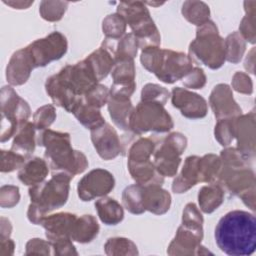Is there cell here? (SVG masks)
Segmentation results:
<instances>
[{
    "mask_svg": "<svg viewBox=\"0 0 256 256\" xmlns=\"http://www.w3.org/2000/svg\"><path fill=\"white\" fill-rule=\"evenodd\" d=\"M219 249L231 256H249L256 248V218L246 211L234 210L223 216L215 228Z\"/></svg>",
    "mask_w": 256,
    "mask_h": 256,
    "instance_id": "1",
    "label": "cell"
},
{
    "mask_svg": "<svg viewBox=\"0 0 256 256\" xmlns=\"http://www.w3.org/2000/svg\"><path fill=\"white\" fill-rule=\"evenodd\" d=\"M221 168L217 181L230 194L239 196L245 205L255 210V176L239 150L229 148L221 152Z\"/></svg>",
    "mask_w": 256,
    "mask_h": 256,
    "instance_id": "2",
    "label": "cell"
},
{
    "mask_svg": "<svg viewBox=\"0 0 256 256\" xmlns=\"http://www.w3.org/2000/svg\"><path fill=\"white\" fill-rule=\"evenodd\" d=\"M37 142L45 147L44 157L53 173H65L73 178L83 173L89 165L86 156L72 148L68 133L48 129L39 135Z\"/></svg>",
    "mask_w": 256,
    "mask_h": 256,
    "instance_id": "3",
    "label": "cell"
},
{
    "mask_svg": "<svg viewBox=\"0 0 256 256\" xmlns=\"http://www.w3.org/2000/svg\"><path fill=\"white\" fill-rule=\"evenodd\" d=\"M72 177L65 173H53L49 181L31 186L27 216L31 223L40 225L48 213L61 208L67 203Z\"/></svg>",
    "mask_w": 256,
    "mask_h": 256,
    "instance_id": "4",
    "label": "cell"
},
{
    "mask_svg": "<svg viewBox=\"0 0 256 256\" xmlns=\"http://www.w3.org/2000/svg\"><path fill=\"white\" fill-rule=\"evenodd\" d=\"M141 63L146 70L166 84L183 79L193 68V62L188 55L173 50H162L156 46L142 50Z\"/></svg>",
    "mask_w": 256,
    "mask_h": 256,
    "instance_id": "5",
    "label": "cell"
},
{
    "mask_svg": "<svg viewBox=\"0 0 256 256\" xmlns=\"http://www.w3.org/2000/svg\"><path fill=\"white\" fill-rule=\"evenodd\" d=\"M124 207L132 214L140 215L149 211L156 215L165 214L171 206V195L161 185L135 184L127 187L122 194Z\"/></svg>",
    "mask_w": 256,
    "mask_h": 256,
    "instance_id": "6",
    "label": "cell"
},
{
    "mask_svg": "<svg viewBox=\"0 0 256 256\" xmlns=\"http://www.w3.org/2000/svg\"><path fill=\"white\" fill-rule=\"evenodd\" d=\"M189 55L192 62L197 61L213 70L223 66L226 60L225 42L212 21L197 29L196 39L190 44Z\"/></svg>",
    "mask_w": 256,
    "mask_h": 256,
    "instance_id": "7",
    "label": "cell"
},
{
    "mask_svg": "<svg viewBox=\"0 0 256 256\" xmlns=\"http://www.w3.org/2000/svg\"><path fill=\"white\" fill-rule=\"evenodd\" d=\"M203 217L195 208L183 212L182 225L178 228L173 241L170 243L167 253L169 255H199L211 254L201 246L203 239Z\"/></svg>",
    "mask_w": 256,
    "mask_h": 256,
    "instance_id": "8",
    "label": "cell"
},
{
    "mask_svg": "<svg viewBox=\"0 0 256 256\" xmlns=\"http://www.w3.org/2000/svg\"><path fill=\"white\" fill-rule=\"evenodd\" d=\"M117 13L125 20L137 38L139 48L159 47L161 37L158 29L150 16L148 9L142 2H121Z\"/></svg>",
    "mask_w": 256,
    "mask_h": 256,
    "instance_id": "9",
    "label": "cell"
},
{
    "mask_svg": "<svg viewBox=\"0 0 256 256\" xmlns=\"http://www.w3.org/2000/svg\"><path fill=\"white\" fill-rule=\"evenodd\" d=\"M174 126L172 117L165 110L164 105L157 102L141 101L133 110L129 128L137 135L147 132L166 133Z\"/></svg>",
    "mask_w": 256,
    "mask_h": 256,
    "instance_id": "10",
    "label": "cell"
},
{
    "mask_svg": "<svg viewBox=\"0 0 256 256\" xmlns=\"http://www.w3.org/2000/svg\"><path fill=\"white\" fill-rule=\"evenodd\" d=\"M1 115L2 143L15 136L19 128L28 122L31 115L28 103L10 86H5L1 90Z\"/></svg>",
    "mask_w": 256,
    "mask_h": 256,
    "instance_id": "11",
    "label": "cell"
},
{
    "mask_svg": "<svg viewBox=\"0 0 256 256\" xmlns=\"http://www.w3.org/2000/svg\"><path fill=\"white\" fill-rule=\"evenodd\" d=\"M187 146V139L181 133H172L156 144L153 158L156 171L162 177H173L181 163L180 156Z\"/></svg>",
    "mask_w": 256,
    "mask_h": 256,
    "instance_id": "12",
    "label": "cell"
},
{
    "mask_svg": "<svg viewBox=\"0 0 256 256\" xmlns=\"http://www.w3.org/2000/svg\"><path fill=\"white\" fill-rule=\"evenodd\" d=\"M35 68L49 65L52 61L61 59L67 52L66 37L60 32H53L25 47Z\"/></svg>",
    "mask_w": 256,
    "mask_h": 256,
    "instance_id": "13",
    "label": "cell"
},
{
    "mask_svg": "<svg viewBox=\"0 0 256 256\" xmlns=\"http://www.w3.org/2000/svg\"><path fill=\"white\" fill-rule=\"evenodd\" d=\"M64 85L77 97H84L99 84L91 65L85 60L75 65H67L57 74Z\"/></svg>",
    "mask_w": 256,
    "mask_h": 256,
    "instance_id": "14",
    "label": "cell"
},
{
    "mask_svg": "<svg viewBox=\"0 0 256 256\" xmlns=\"http://www.w3.org/2000/svg\"><path fill=\"white\" fill-rule=\"evenodd\" d=\"M115 186L113 175L104 169H94L86 174L78 183V196L84 201H91L109 194Z\"/></svg>",
    "mask_w": 256,
    "mask_h": 256,
    "instance_id": "15",
    "label": "cell"
},
{
    "mask_svg": "<svg viewBox=\"0 0 256 256\" xmlns=\"http://www.w3.org/2000/svg\"><path fill=\"white\" fill-rule=\"evenodd\" d=\"M171 101L181 114L189 119H201L207 115L208 105L206 100L193 92L177 87L172 90Z\"/></svg>",
    "mask_w": 256,
    "mask_h": 256,
    "instance_id": "16",
    "label": "cell"
},
{
    "mask_svg": "<svg viewBox=\"0 0 256 256\" xmlns=\"http://www.w3.org/2000/svg\"><path fill=\"white\" fill-rule=\"evenodd\" d=\"M91 140L93 145L104 160L115 159L121 153V143L115 129L108 123L91 130Z\"/></svg>",
    "mask_w": 256,
    "mask_h": 256,
    "instance_id": "17",
    "label": "cell"
},
{
    "mask_svg": "<svg viewBox=\"0 0 256 256\" xmlns=\"http://www.w3.org/2000/svg\"><path fill=\"white\" fill-rule=\"evenodd\" d=\"M209 103L217 120L235 118L242 114V110L234 100L232 90L227 84H219L213 89Z\"/></svg>",
    "mask_w": 256,
    "mask_h": 256,
    "instance_id": "18",
    "label": "cell"
},
{
    "mask_svg": "<svg viewBox=\"0 0 256 256\" xmlns=\"http://www.w3.org/2000/svg\"><path fill=\"white\" fill-rule=\"evenodd\" d=\"M255 117L254 112L238 116L234 119V137L237 138V150L246 158H253L255 154Z\"/></svg>",
    "mask_w": 256,
    "mask_h": 256,
    "instance_id": "19",
    "label": "cell"
},
{
    "mask_svg": "<svg viewBox=\"0 0 256 256\" xmlns=\"http://www.w3.org/2000/svg\"><path fill=\"white\" fill-rule=\"evenodd\" d=\"M77 216L71 213H57L46 216L40 225L46 230V237L49 242L60 239H71V233Z\"/></svg>",
    "mask_w": 256,
    "mask_h": 256,
    "instance_id": "20",
    "label": "cell"
},
{
    "mask_svg": "<svg viewBox=\"0 0 256 256\" xmlns=\"http://www.w3.org/2000/svg\"><path fill=\"white\" fill-rule=\"evenodd\" d=\"M33 69H35L33 62L26 48H23L15 52L8 63L6 70L7 81L14 86L23 85L29 79Z\"/></svg>",
    "mask_w": 256,
    "mask_h": 256,
    "instance_id": "21",
    "label": "cell"
},
{
    "mask_svg": "<svg viewBox=\"0 0 256 256\" xmlns=\"http://www.w3.org/2000/svg\"><path fill=\"white\" fill-rule=\"evenodd\" d=\"M46 92L54 102L59 107L64 108L67 112L72 113L74 108L78 105L83 97H77L73 94L60 80L57 74L51 76L47 79L45 84Z\"/></svg>",
    "mask_w": 256,
    "mask_h": 256,
    "instance_id": "22",
    "label": "cell"
},
{
    "mask_svg": "<svg viewBox=\"0 0 256 256\" xmlns=\"http://www.w3.org/2000/svg\"><path fill=\"white\" fill-rule=\"evenodd\" d=\"M199 160L200 157L198 156H190L186 158L182 172L173 182V192L178 194L185 193L198 182H200Z\"/></svg>",
    "mask_w": 256,
    "mask_h": 256,
    "instance_id": "23",
    "label": "cell"
},
{
    "mask_svg": "<svg viewBox=\"0 0 256 256\" xmlns=\"http://www.w3.org/2000/svg\"><path fill=\"white\" fill-rule=\"evenodd\" d=\"M49 173L46 160L35 157L24 164L18 173L19 180L27 186H34L44 182Z\"/></svg>",
    "mask_w": 256,
    "mask_h": 256,
    "instance_id": "24",
    "label": "cell"
},
{
    "mask_svg": "<svg viewBox=\"0 0 256 256\" xmlns=\"http://www.w3.org/2000/svg\"><path fill=\"white\" fill-rule=\"evenodd\" d=\"M99 231L100 227L96 218L92 215H83L77 218L71 233V239L82 244L90 243L98 236Z\"/></svg>",
    "mask_w": 256,
    "mask_h": 256,
    "instance_id": "25",
    "label": "cell"
},
{
    "mask_svg": "<svg viewBox=\"0 0 256 256\" xmlns=\"http://www.w3.org/2000/svg\"><path fill=\"white\" fill-rule=\"evenodd\" d=\"M35 126L31 122L23 124L14 136L11 150L24 156L30 157L35 150Z\"/></svg>",
    "mask_w": 256,
    "mask_h": 256,
    "instance_id": "26",
    "label": "cell"
},
{
    "mask_svg": "<svg viewBox=\"0 0 256 256\" xmlns=\"http://www.w3.org/2000/svg\"><path fill=\"white\" fill-rule=\"evenodd\" d=\"M100 220L105 225H117L124 219L123 207L113 198L102 197L95 203Z\"/></svg>",
    "mask_w": 256,
    "mask_h": 256,
    "instance_id": "27",
    "label": "cell"
},
{
    "mask_svg": "<svg viewBox=\"0 0 256 256\" xmlns=\"http://www.w3.org/2000/svg\"><path fill=\"white\" fill-rule=\"evenodd\" d=\"M107 104L110 117L112 118L114 124L122 130H130L129 122L131 114L134 110L131 101L125 99L112 98L109 96Z\"/></svg>",
    "mask_w": 256,
    "mask_h": 256,
    "instance_id": "28",
    "label": "cell"
},
{
    "mask_svg": "<svg viewBox=\"0 0 256 256\" xmlns=\"http://www.w3.org/2000/svg\"><path fill=\"white\" fill-rule=\"evenodd\" d=\"M224 190L217 183H210L201 188L198 194V201L201 210L204 213H212L223 203Z\"/></svg>",
    "mask_w": 256,
    "mask_h": 256,
    "instance_id": "29",
    "label": "cell"
},
{
    "mask_svg": "<svg viewBox=\"0 0 256 256\" xmlns=\"http://www.w3.org/2000/svg\"><path fill=\"white\" fill-rule=\"evenodd\" d=\"M72 113L84 127L90 130H94L106 123L100 109L88 105L85 103L83 98L74 108Z\"/></svg>",
    "mask_w": 256,
    "mask_h": 256,
    "instance_id": "30",
    "label": "cell"
},
{
    "mask_svg": "<svg viewBox=\"0 0 256 256\" xmlns=\"http://www.w3.org/2000/svg\"><path fill=\"white\" fill-rule=\"evenodd\" d=\"M86 61L91 65L99 82L108 76L115 64L113 56L102 47L90 54Z\"/></svg>",
    "mask_w": 256,
    "mask_h": 256,
    "instance_id": "31",
    "label": "cell"
},
{
    "mask_svg": "<svg viewBox=\"0 0 256 256\" xmlns=\"http://www.w3.org/2000/svg\"><path fill=\"white\" fill-rule=\"evenodd\" d=\"M113 84L117 85H136L135 83V64L134 60H117L111 71Z\"/></svg>",
    "mask_w": 256,
    "mask_h": 256,
    "instance_id": "32",
    "label": "cell"
},
{
    "mask_svg": "<svg viewBox=\"0 0 256 256\" xmlns=\"http://www.w3.org/2000/svg\"><path fill=\"white\" fill-rule=\"evenodd\" d=\"M182 13H183V16L189 22L199 27L209 21L210 10H209V7L203 2H198V1L185 2L183 5Z\"/></svg>",
    "mask_w": 256,
    "mask_h": 256,
    "instance_id": "33",
    "label": "cell"
},
{
    "mask_svg": "<svg viewBox=\"0 0 256 256\" xmlns=\"http://www.w3.org/2000/svg\"><path fill=\"white\" fill-rule=\"evenodd\" d=\"M155 147L156 143L150 138H140L129 149L128 163H142L150 161Z\"/></svg>",
    "mask_w": 256,
    "mask_h": 256,
    "instance_id": "34",
    "label": "cell"
},
{
    "mask_svg": "<svg viewBox=\"0 0 256 256\" xmlns=\"http://www.w3.org/2000/svg\"><path fill=\"white\" fill-rule=\"evenodd\" d=\"M221 168L220 157L214 154H208L199 160L200 182L214 183Z\"/></svg>",
    "mask_w": 256,
    "mask_h": 256,
    "instance_id": "35",
    "label": "cell"
},
{
    "mask_svg": "<svg viewBox=\"0 0 256 256\" xmlns=\"http://www.w3.org/2000/svg\"><path fill=\"white\" fill-rule=\"evenodd\" d=\"M224 42H225L226 60L233 64L239 63L246 50V43L243 37L240 35V32H234L230 34L224 40Z\"/></svg>",
    "mask_w": 256,
    "mask_h": 256,
    "instance_id": "36",
    "label": "cell"
},
{
    "mask_svg": "<svg viewBox=\"0 0 256 256\" xmlns=\"http://www.w3.org/2000/svg\"><path fill=\"white\" fill-rule=\"evenodd\" d=\"M105 253L107 255H138V249L130 239L115 237L110 238L105 243Z\"/></svg>",
    "mask_w": 256,
    "mask_h": 256,
    "instance_id": "37",
    "label": "cell"
},
{
    "mask_svg": "<svg viewBox=\"0 0 256 256\" xmlns=\"http://www.w3.org/2000/svg\"><path fill=\"white\" fill-rule=\"evenodd\" d=\"M126 32V22L117 13L107 16L103 21V33L107 39L119 40Z\"/></svg>",
    "mask_w": 256,
    "mask_h": 256,
    "instance_id": "38",
    "label": "cell"
},
{
    "mask_svg": "<svg viewBox=\"0 0 256 256\" xmlns=\"http://www.w3.org/2000/svg\"><path fill=\"white\" fill-rule=\"evenodd\" d=\"M68 2H59V1H43L40 5V14L43 19L49 22H55L62 19Z\"/></svg>",
    "mask_w": 256,
    "mask_h": 256,
    "instance_id": "39",
    "label": "cell"
},
{
    "mask_svg": "<svg viewBox=\"0 0 256 256\" xmlns=\"http://www.w3.org/2000/svg\"><path fill=\"white\" fill-rule=\"evenodd\" d=\"M56 119V110L53 105H45L39 108L33 116V124L37 130L49 128Z\"/></svg>",
    "mask_w": 256,
    "mask_h": 256,
    "instance_id": "40",
    "label": "cell"
},
{
    "mask_svg": "<svg viewBox=\"0 0 256 256\" xmlns=\"http://www.w3.org/2000/svg\"><path fill=\"white\" fill-rule=\"evenodd\" d=\"M234 119H221L218 120L215 126V138L222 146H228L234 139Z\"/></svg>",
    "mask_w": 256,
    "mask_h": 256,
    "instance_id": "41",
    "label": "cell"
},
{
    "mask_svg": "<svg viewBox=\"0 0 256 256\" xmlns=\"http://www.w3.org/2000/svg\"><path fill=\"white\" fill-rule=\"evenodd\" d=\"M141 98L144 102H157L165 106L169 98V92L157 84H147L142 89Z\"/></svg>",
    "mask_w": 256,
    "mask_h": 256,
    "instance_id": "42",
    "label": "cell"
},
{
    "mask_svg": "<svg viewBox=\"0 0 256 256\" xmlns=\"http://www.w3.org/2000/svg\"><path fill=\"white\" fill-rule=\"evenodd\" d=\"M26 163V158L14 151H1V172L10 173L21 169Z\"/></svg>",
    "mask_w": 256,
    "mask_h": 256,
    "instance_id": "43",
    "label": "cell"
},
{
    "mask_svg": "<svg viewBox=\"0 0 256 256\" xmlns=\"http://www.w3.org/2000/svg\"><path fill=\"white\" fill-rule=\"evenodd\" d=\"M109 96H110V93L107 87L104 85L98 84L83 97V100L88 105L95 107L97 109H100L101 107H103L108 103Z\"/></svg>",
    "mask_w": 256,
    "mask_h": 256,
    "instance_id": "44",
    "label": "cell"
},
{
    "mask_svg": "<svg viewBox=\"0 0 256 256\" xmlns=\"http://www.w3.org/2000/svg\"><path fill=\"white\" fill-rule=\"evenodd\" d=\"M187 88L202 89L206 84V75L201 68H192V70L182 79Z\"/></svg>",
    "mask_w": 256,
    "mask_h": 256,
    "instance_id": "45",
    "label": "cell"
},
{
    "mask_svg": "<svg viewBox=\"0 0 256 256\" xmlns=\"http://www.w3.org/2000/svg\"><path fill=\"white\" fill-rule=\"evenodd\" d=\"M20 200L19 188L17 186H3L0 192V201L2 208H12Z\"/></svg>",
    "mask_w": 256,
    "mask_h": 256,
    "instance_id": "46",
    "label": "cell"
},
{
    "mask_svg": "<svg viewBox=\"0 0 256 256\" xmlns=\"http://www.w3.org/2000/svg\"><path fill=\"white\" fill-rule=\"evenodd\" d=\"M51 244L49 241H44L39 238L31 239L26 244V255H49L51 254Z\"/></svg>",
    "mask_w": 256,
    "mask_h": 256,
    "instance_id": "47",
    "label": "cell"
},
{
    "mask_svg": "<svg viewBox=\"0 0 256 256\" xmlns=\"http://www.w3.org/2000/svg\"><path fill=\"white\" fill-rule=\"evenodd\" d=\"M254 8H250V11L242 20L240 25V32L243 37L251 44L255 43V27H254Z\"/></svg>",
    "mask_w": 256,
    "mask_h": 256,
    "instance_id": "48",
    "label": "cell"
},
{
    "mask_svg": "<svg viewBox=\"0 0 256 256\" xmlns=\"http://www.w3.org/2000/svg\"><path fill=\"white\" fill-rule=\"evenodd\" d=\"M232 86L237 92L242 94H252L253 92V83L251 78L243 72H237L234 75Z\"/></svg>",
    "mask_w": 256,
    "mask_h": 256,
    "instance_id": "49",
    "label": "cell"
},
{
    "mask_svg": "<svg viewBox=\"0 0 256 256\" xmlns=\"http://www.w3.org/2000/svg\"><path fill=\"white\" fill-rule=\"evenodd\" d=\"M55 255H78L75 246L72 243V239H60L50 242Z\"/></svg>",
    "mask_w": 256,
    "mask_h": 256,
    "instance_id": "50",
    "label": "cell"
},
{
    "mask_svg": "<svg viewBox=\"0 0 256 256\" xmlns=\"http://www.w3.org/2000/svg\"><path fill=\"white\" fill-rule=\"evenodd\" d=\"M0 255L1 256H9L13 255L15 249V243L10 238L0 239Z\"/></svg>",
    "mask_w": 256,
    "mask_h": 256,
    "instance_id": "51",
    "label": "cell"
},
{
    "mask_svg": "<svg viewBox=\"0 0 256 256\" xmlns=\"http://www.w3.org/2000/svg\"><path fill=\"white\" fill-rule=\"evenodd\" d=\"M11 231H12V226L9 220H7L6 218H1V237L0 239H4V238H9L11 235Z\"/></svg>",
    "mask_w": 256,
    "mask_h": 256,
    "instance_id": "52",
    "label": "cell"
}]
</instances>
